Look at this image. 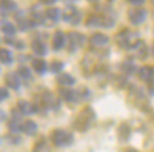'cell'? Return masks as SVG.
<instances>
[{"label":"cell","instance_id":"23","mask_svg":"<svg viewBox=\"0 0 154 152\" xmlns=\"http://www.w3.org/2000/svg\"><path fill=\"white\" fill-rule=\"evenodd\" d=\"M62 68H63V65H62L60 61H54V63H53V66H51L53 72H59V71H62Z\"/></svg>","mask_w":154,"mask_h":152},{"label":"cell","instance_id":"26","mask_svg":"<svg viewBox=\"0 0 154 152\" xmlns=\"http://www.w3.org/2000/svg\"><path fill=\"white\" fill-rule=\"evenodd\" d=\"M40 2H43L46 5H51V3H56V0H40Z\"/></svg>","mask_w":154,"mask_h":152},{"label":"cell","instance_id":"21","mask_svg":"<svg viewBox=\"0 0 154 152\" xmlns=\"http://www.w3.org/2000/svg\"><path fill=\"white\" fill-rule=\"evenodd\" d=\"M19 77H22V79H25V80H29V79H31L29 69H28V68H20V69H19Z\"/></svg>","mask_w":154,"mask_h":152},{"label":"cell","instance_id":"2","mask_svg":"<svg viewBox=\"0 0 154 152\" xmlns=\"http://www.w3.org/2000/svg\"><path fill=\"white\" fill-rule=\"evenodd\" d=\"M117 42L120 46H125V48H134L140 43V39H139V35L136 32H131V31H123L119 34L117 37Z\"/></svg>","mask_w":154,"mask_h":152},{"label":"cell","instance_id":"19","mask_svg":"<svg viewBox=\"0 0 154 152\" xmlns=\"http://www.w3.org/2000/svg\"><path fill=\"white\" fill-rule=\"evenodd\" d=\"M2 31L6 35H12V34L16 32V28H14V25H11V23H3L2 25Z\"/></svg>","mask_w":154,"mask_h":152},{"label":"cell","instance_id":"14","mask_svg":"<svg viewBox=\"0 0 154 152\" xmlns=\"http://www.w3.org/2000/svg\"><path fill=\"white\" fill-rule=\"evenodd\" d=\"M32 49H34V52L38 54V55H45V52H46L45 45H43V42H40V40H34V42H32Z\"/></svg>","mask_w":154,"mask_h":152},{"label":"cell","instance_id":"10","mask_svg":"<svg viewBox=\"0 0 154 152\" xmlns=\"http://www.w3.org/2000/svg\"><path fill=\"white\" fill-rule=\"evenodd\" d=\"M22 131L28 135H34L37 132V124L35 121H25L23 126H22Z\"/></svg>","mask_w":154,"mask_h":152},{"label":"cell","instance_id":"9","mask_svg":"<svg viewBox=\"0 0 154 152\" xmlns=\"http://www.w3.org/2000/svg\"><path fill=\"white\" fill-rule=\"evenodd\" d=\"M56 101H57V100L53 97V94H45V95H43V98H42L43 106H45V108H51V109L57 108V103H56Z\"/></svg>","mask_w":154,"mask_h":152},{"label":"cell","instance_id":"1","mask_svg":"<svg viewBox=\"0 0 154 152\" xmlns=\"http://www.w3.org/2000/svg\"><path fill=\"white\" fill-rule=\"evenodd\" d=\"M94 120V112L91 108H85L80 114H79V117L75 118L74 121V126H75V129L77 131H86L89 126H91Z\"/></svg>","mask_w":154,"mask_h":152},{"label":"cell","instance_id":"11","mask_svg":"<svg viewBox=\"0 0 154 152\" xmlns=\"http://www.w3.org/2000/svg\"><path fill=\"white\" fill-rule=\"evenodd\" d=\"M83 39H85V37H83L82 34H77V32L68 34V42L72 43L74 46H80V45L83 43Z\"/></svg>","mask_w":154,"mask_h":152},{"label":"cell","instance_id":"25","mask_svg":"<svg viewBox=\"0 0 154 152\" xmlns=\"http://www.w3.org/2000/svg\"><path fill=\"white\" fill-rule=\"evenodd\" d=\"M128 2L133 3V5H142V3L145 2V0H128Z\"/></svg>","mask_w":154,"mask_h":152},{"label":"cell","instance_id":"20","mask_svg":"<svg viewBox=\"0 0 154 152\" xmlns=\"http://www.w3.org/2000/svg\"><path fill=\"white\" fill-rule=\"evenodd\" d=\"M0 6L6 11H11V9L16 8V3L12 2V0H0Z\"/></svg>","mask_w":154,"mask_h":152},{"label":"cell","instance_id":"7","mask_svg":"<svg viewBox=\"0 0 154 152\" xmlns=\"http://www.w3.org/2000/svg\"><path fill=\"white\" fill-rule=\"evenodd\" d=\"M17 109H19V112L22 114V115H29V114H32V111H34V106L31 103H28V101L22 100V101H19Z\"/></svg>","mask_w":154,"mask_h":152},{"label":"cell","instance_id":"4","mask_svg":"<svg viewBox=\"0 0 154 152\" xmlns=\"http://www.w3.org/2000/svg\"><path fill=\"white\" fill-rule=\"evenodd\" d=\"M146 19V11L145 9H134L130 12V22L134 25H140Z\"/></svg>","mask_w":154,"mask_h":152},{"label":"cell","instance_id":"8","mask_svg":"<svg viewBox=\"0 0 154 152\" xmlns=\"http://www.w3.org/2000/svg\"><path fill=\"white\" fill-rule=\"evenodd\" d=\"M91 43H93V46H97V48L105 46L108 43V37L105 34H94L91 37Z\"/></svg>","mask_w":154,"mask_h":152},{"label":"cell","instance_id":"17","mask_svg":"<svg viewBox=\"0 0 154 152\" xmlns=\"http://www.w3.org/2000/svg\"><path fill=\"white\" fill-rule=\"evenodd\" d=\"M46 17L48 19H51V20H59L60 19V11L57 9V8H49V9H46Z\"/></svg>","mask_w":154,"mask_h":152},{"label":"cell","instance_id":"3","mask_svg":"<svg viewBox=\"0 0 154 152\" xmlns=\"http://www.w3.org/2000/svg\"><path fill=\"white\" fill-rule=\"evenodd\" d=\"M51 140L56 146H66V145H71L72 142V135L68 134L66 131H62V129H56L51 132Z\"/></svg>","mask_w":154,"mask_h":152},{"label":"cell","instance_id":"22","mask_svg":"<svg viewBox=\"0 0 154 152\" xmlns=\"http://www.w3.org/2000/svg\"><path fill=\"white\" fill-rule=\"evenodd\" d=\"M128 135H130V129L126 128V124H122V128H120V140H126Z\"/></svg>","mask_w":154,"mask_h":152},{"label":"cell","instance_id":"13","mask_svg":"<svg viewBox=\"0 0 154 152\" xmlns=\"http://www.w3.org/2000/svg\"><path fill=\"white\" fill-rule=\"evenodd\" d=\"M57 82L62 86H71V85H74V79L71 77L69 74H62L60 77H57Z\"/></svg>","mask_w":154,"mask_h":152},{"label":"cell","instance_id":"24","mask_svg":"<svg viewBox=\"0 0 154 152\" xmlns=\"http://www.w3.org/2000/svg\"><path fill=\"white\" fill-rule=\"evenodd\" d=\"M5 98H8V91L5 88H0V101H3Z\"/></svg>","mask_w":154,"mask_h":152},{"label":"cell","instance_id":"15","mask_svg":"<svg viewBox=\"0 0 154 152\" xmlns=\"http://www.w3.org/2000/svg\"><path fill=\"white\" fill-rule=\"evenodd\" d=\"M32 68H34L38 74H43V72L46 71V63H45L43 60H38V58H37V60L32 61Z\"/></svg>","mask_w":154,"mask_h":152},{"label":"cell","instance_id":"6","mask_svg":"<svg viewBox=\"0 0 154 152\" xmlns=\"http://www.w3.org/2000/svg\"><path fill=\"white\" fill-rule=\"evenodd\" d=\"M140 74V79H142L143 82H154V69L152 68H148V66H143L142 69L139 71Z\"/></svg>","mask_w":154,"mask_h":152},{"label":"cell","instance_id":"12","mask_svg":"<svg viewBox=\"0 0 154 152\" xmlns=\"http://www.w3.org/2000/svg\"><path fill=\"white\" fill-rule=\"evenodd\" d=\"M63 45H65V35H63L60 31H57L54 34V42H53V46L54 49H62Z\"/></svg>","mask_w":154,"mask_h":152},{"label":"cell","instance_id":"16","mask_svg":"<svg viewBox=\"0 0 154 152\" xmlns=\"http://www.w3.org/2000/svg\"><path fill=\"white\" fill-rule=\"evenodd\" d=\"M62 97L68 100V101H75L77 100V92H74L72 89H63L62 91Z\"/></svg>","mask_w":154,"mask_h":152},{"label":"cell","instance_id":"27","mask_svg":"<svg viewBox=\"0 0 154 152\" xmlns=\"http://www.w3.org/2000/svg\"><path fill=\"white\" fill-rule=\"evenodd\" d=\"M152 2H154V0H152Z\"/></svg>","mask_w":154,"mask_h":152},{"label":"cell","instance_id":"5","mask_svg":"<svg viewBox=\"0 0 154 152\" xmlns=\"http://www.w3.org/2000/svg\"><path fill=\"white\" fill-rule=\"evenodd\" d=\"M5 80H6V86L8 88H11V89H19V86H20V77L19 75L8 74L5 77Z\"/></svg>","mask_w":154,"mask_h":152},{"label":"cell","instance_id":"18","mask_svg":"<svg viewBox=\"0 0 154 152\" xmlns=\"http://www.w3.org/2000/svg\"><path fill=\"white\" fill-rule=\"evenodd\" d=\"M0 61H2V63H11L12 61L11 52L8 49H0Z\"/></svg>","mask_w":154,"mask_h":152}]
</instances>
